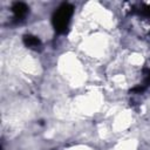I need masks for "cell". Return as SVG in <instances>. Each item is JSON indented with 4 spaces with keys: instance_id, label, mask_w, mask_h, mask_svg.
<instances>
[{
    "instance_id": "2",
    "label": "cell",
    "mask_w": 150,
    "mask_h": 150,
    "mask_svg": "<svg viewBox=\"0 0 150 150\" xmlns=\"http://www.w3.org/2000/svg\"><path fill=\"white\" fill-rule=\"evenodd\" d=\"M29 8L25 2H14L12 6V13H13V18L15 21H21L26 18L27 13H28Z\"/></svg>"
},
{
    "instance_id": "3",
    "label": "cell",
    "mask_w": 150,
    "mask_h": 150,
    "mask_svg": "<svg viewBox=\"0 0 150 150\" xmlns=\"http://www.w3.org/2000/svg\"><path fill=\"white\" fill-rule=\"evenodd\" d=\"M22 41H23V45L28 48H32V49H36L41 46V41L38 36L35 35H32V34H26L23 35L22 38Z\"/></svg>"
},
{
    "instance_id": "1",
    "label": "cell",
    "mask_w": 150,
    "mask_h": 150,
    "mask_svg": "<svg viewBox=\"0 0 150 150\" xmlns=\"http://www.w3.org/2000/svg\"><path fill=\"white\" fill-rule=\"evenodd\" d=\"M73 13H74V7L68 2H63L56 8V11L52 16V23L56 33L61 34L68 29Z\"/></svg>"
}]
</instances>
